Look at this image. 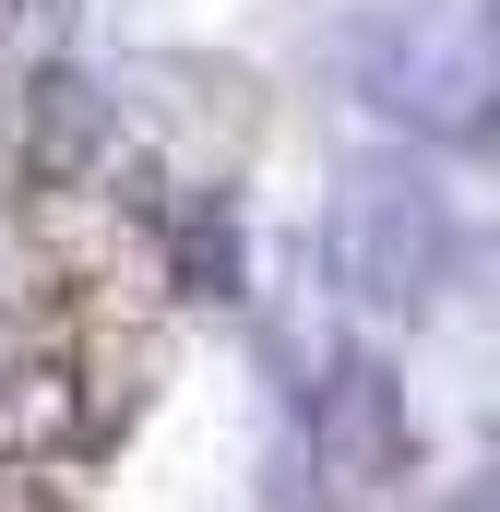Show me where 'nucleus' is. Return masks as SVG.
<instances>
[{"label":"nucleus","instance_id":"1","mask_svg":"<svg viewBox=\"0 0 500 512\" xmlns=\"http://www.w3.org/2000/svg\"><path fill=\"white\" fill-rule=\"evenodd\" d=\"M346 72L381 120H405L417 143H489L500 120V36L489 0H381L346 36Z\"/></svg>","mask_w":500,"mask_h":512},{"label":"nucleus","instance_id":"2","mask_svg":"<svg viewBox=\"0 0 500 512\" xmlns=\"http://www.w3.org/2000/svg\"><path fill=\"white\" fill-rule=\"evenodd\" d=\"M465 262V215L429 167H358L334 191V274L358 310H429Z\"/></svg>","mask_w":500,"mask_h":512},{"label":"nucleus","instance_id":"3","mask_svg":"<svg viewBox=\"0 0 500 512\" xmlns=\"http://www.w3.org/2000/svg\"><path fill=\"white\" fill-rule=\"evenodd\" d=\"M310 453L334 489H393L417 477V417H405V382L381 370L370 346H334L322 382H310Z\"/></svg>","mask_w":500,"mask_h":512},{"label":"nucleus","instance_id":"4","mask_svg":"<svg viewBox=\"0 0 500 512\" xmlns=\"http://www.w3.org/2000/svg\"><path fill=\"white\" fill-rule=\"evenodd\" d=\"M108 155H120V108H108L84 72H24V108H12V167H24V191H84Z\"/></svg>","mask_w":500,"mask_h":512},{"label":"nucleus","instance_id":"5","mask_svg":"<svg viewBox=\"0 0 500 512\" xmlns=\"http://www.w3.org/2000/svg\"><path fill=\"white\" fill-rule=\"evenodd\" d=\"M155 239H167V286L179 298H250V227H239V191H179L167 215H155Z\"/></svg>","mask_w":500,"mask_h":512},{"label":"nucleus","instance_id":"6","mask_svg":"<svg viewBox=\"0 0 500 512\" xmlns=\"http://www.w3.org/2000/svg\"><path fill=\"white\" fill-rule=\"evenodd\" d=\"M72 429V358H0V465L48 453Z\"/></svg>","mask_w":500,"mask_h":512}]
</instances>
